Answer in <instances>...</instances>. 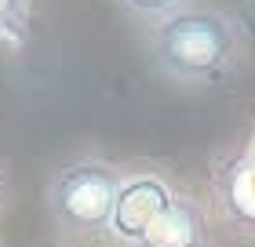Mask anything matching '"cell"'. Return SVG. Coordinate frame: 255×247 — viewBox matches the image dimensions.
<instances>
[{
	"label": "cell",
	"mask_w": 255,
	"mask_h": 247,
	"mask_svg": "<svg viewBox=\"0 0 255 247\" xmlns=\"http://www.w3.org/2000/svg\"><path fill=\"white\" fill-rule=\"evenodd\" d=\"M153 66L175 84H219L237 69L245 55V33L215 7H182L160 18L149 33Z\"/></svg>",
	"instance_id": "obj_1"
},
{
	"label": "cell",
	"mask_w": 255,
	"mask_h": 247,
	"mask_svg": "<svg viewBox=\"0 0 255 247\" xmlns=\"http://www.w3.org/2000/svg\"><path fill=\"white\" fill-rule=\"evenodd\" d=\"M121 167L102 157H77L62 164L48 178V215L55 229L66 237L95 240L110 237V218H113V200L121 185Z\"/></svg>",
	"instance_id": "obj_2"
},
{
	"label": "cell",
	"mask_w": 255,
	"mask_h": 247,
	"mask_svg": "<svg viewBox=\"0 0 255 247\" xmlns=\"http://www.w3.org/2000/svg\"><path fill=\"white\" fill-rule=\"evenodd\" d=\"M171 204H175V189L160 171H149V167L124 171L117 185V200H113L110 237L124 247H135Z\"/></svg>",
	"instance_id": "obj_3"
},
{
	"label": "cell",
	"mask_w": 255,
	"mask_h": 247,
	"mask_svg": "<svg viewBox=\"0 0 255 247\" xmlns=\"http://www.w3.org/2000/svg\"><path fill=\"white\" fill-rule=\"evenodd\" d=\"M212 196L215 211L237 237L255 240V157L230 153L215 160L212 171Z\"/></svg>",
	"instance_id": "obj_4"
},
{
	"label": "cell",
	"mask_w": 255,
	"mask_h": 247,
	"mask_svg": "<svg viewBox=\"0 0 255 247\" xmlns=\"http://www.w3.org/2000/svg\"><path fill=\"white\" fill-rule=\"evenodd\" d=\"M135 247H212V233H208V218L201 204L175 196V204L157 218V226Z\"/></svg>",
	"instance_id": "obj_5"
},
{
	"label": "cell",
	"mask_w": 255,
	"mask_h": 247,
	"mask_svg": "<svg viewBox=\"0 0 255 247\" xmlns=\"http://www.w3.org/2000/svg\"><path fill=\"white\" fill-rule=\"evenodd\" d=\"M29 26V0H0V37L22 44Z\"/></svg>",
	"instance_id": "obj_6"
},
{
	"label": "cell",
	"mask_w": 255,
	"mask_h": 247,
	"mask_svg": "<svg viewBox=\"0 0 255 247\" xmlns=\"http://www.w3.org/2000/svg\"><path fill=\"white\" fill-rule=\"evenodd\" d=\"M117 4H121L124 11H131L135 18H153V22H160V18L182 11L190 0H117Z\"/></svg>",
	"instance_id": "obj_7"
},
{
	"label": "cell",
	"mask_w": 255,
	"mask_h": 247,
	"mask_svg": "<svg viewBox=\"0 0 255 247\" xmlns=\"http://www.w3.org/2000/svg\"><path fill=\"white\" fill-rule=\"evenodd\" d=\"M7 204V171H4V164H0V207Z\"/></svg>",
	"instance_id": "obj_8"
},
{
	"label": "cell",
	"mask_w": 255,
	"mask_h": 247,
	"mask_svg": "<svg viewBox=\"0 0 255 247\" xmlns=\"http://www.w3.org/2000/svg\"><path fill=\"white\" fill-rule=\"evenodd\" d=\"M248 153H252V157H255V135H252V146H248Z\"/></svg>",
	"instance_id": "obj_9"
}]
</instances>
